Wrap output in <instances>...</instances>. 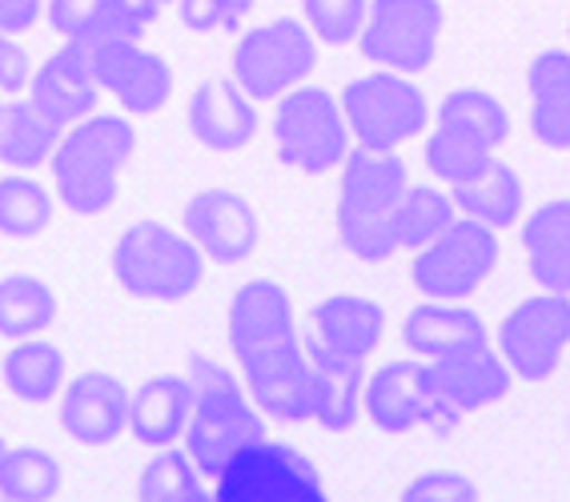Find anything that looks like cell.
Here are the masks:
<instances>
[{"instance_id": "obj_25", "label": "cell", "mask_w": 570, "mask_h": 502, "mask_svg": "<svg viewBox=\"0 0 570 502\" xmlns=\"http://www.w3.org/2000/svg\"><path fill=\"white\" fill-rule=\"evenodd\" d=\"M530 134L550 149H570V57L547 49L530 65Z\"/></svg>"}, {"instance_id": "obj_16", "label": "cell", "mask_w": 570, "mask_h": 502, "mask_svg": "<svg viewBox=\"0 0 570 502\" xmlns=\"http://www.w3.org/2000/svg\"><path fill=\"white\" fill-rule=\"evenodd\" d=\"M61 426L81 446H109L129 426V390L105 370H85L65 386Z\"/></svg>"}, {"instance_id": "obj_8", "label": "cell", "mask_w": 570, "mask_h": 502, "mask_svg": "<svg viewBox=\"0 0 570 502\" xmlns=\"http://www.w3.org/2000/svg\"><path fill=\"white\" fill-rule=\"evenodd\" d=\"M317 65L314 32L302 21H269L234 45V81L254 101H277L306 81Z\"/></svg>"}, {"instance_id": "obj_12", "label": "cell", "mask_w": 570, "mask_h": 502, "mask_svg": "<svg viewBox=\"0 0 570 502\" xmlns=\"http://www.w3.org/2000/svg\"><path fill=\"white\" fill-rule=\"evenodd\" d=\"M362 411L382 434H410L417 426H439L454 431L462 422L459 411H450L446 398L434 386V370L422 362H386L374 378L366 382Z\"/></svg>"}, {"instance_id": "obj_1", "label": "cell", "mask_w": 570, "mask_h": 502, "mask_svg": "<svg viewBox=\"0 0 570 502\" xmlns=\"http://www.w3.org/2000/svg\"><path fill=\"white\" fill-rule=\"evenodd\" d=\"M229 350L245 374L249 398L277 422L314 419V366L297 338L294 302L277 282H245L229 297Z\"/></svg>"}, {"instance_id": "obj_30", "label": "cell", "mask_w": 570, "mask_h": 502, "mask_svg": "<svg viewBox=\"0 0 570 502\" xmlns=\"http://www.w3.org/2000/svg\"><path fill=\"white\" fill-rule=\"evenodd\" d=\"M57 322V297L41 277L12 274L0 282V338H37Z\"/></svg>"}, {"instance_id": "obj_18", "label": "cell", "mask_w": 570, "mask_h": 502, "mask_svg": "<svg viewBox=\"0 0 570 502\" xmlns=\"http://www.w3.org/2000/svg\"><path fill=\"white\" fill-rule=\"evenodd\" d=\"M189 134L205 149H217V154L245 149L257 134L254 97L229 77H209L189 97Z\"/></svg>"}, {"instance_id": "obj_36", "label": "cell", "mask_w": 570, "mask_h": 502, "mask_svg": "<svg viewBox=\"0 0 570 502\" xmlns=\"http://www.w3.org/2000/svg\"><path fill=\"white\" fill-rule=\"evenodd\" d=\"M490 161H494L490 149H482V145L470 141V137L454 134L446 125H439L426 141V169L446 185H462L466 177H474L482 165H490Z\"/></svg>"}, {"instance_id": "obj_39", "label": "cell", "mask_w": 570, "mask_h": 502, "mask_svg": "<svg viewBox=\"0 0 570 502\" xmlns=\"http://www.w3.org/2000/svg\"><path fill=\"white\" fill-rule=\"evenodd\" d=\"M406 499H474V482L470 479H462V474H454V471H430V474H422L417 482H410L406 491Z\"/></svg>"}, {"instance_id": "obj_33", "label": "cell", "mask_w": 570, "mask_h": 502, "mask_svg": "<svg viewBox=\"0 0 570 502\" xmlns=\"http://www.w3.org/2000/svg\"><path fill=\"white\" fill-rule=\"evenodd\" d=\"M61 491V462L41 446H9L0 462V494L9 502H45Z\"/></svg>"}, {"instance_id": "obj_4", "label": "cell", "mask_w": 570, "mask_h": 502, "mask_svg": "<svg viewBox=\"0 0 570 502\" xmlns=\"http://www.w3.org/2000/svg\"><path fill=\"white\" fill-rule=\"evenodd\" d=\"M137 149L132 125L117 114L69 125L52 154V181L61 201L81 217H97L121 194V169Z\"/></svg>"}, {"instance_id": "obj_3", "label": "cell", "mask_w": 570, "mask_h": 502, "mask_svg": "<svg viewBox=\"0 0 570 502\" xmlns=\"http://www.w3.org/2000/svg\"><path fill=\"white\" fill-rule=\"evenodd\" d=\"M189 382H194V414L185 426V451L194 454L205 479L217 482L245 446L265 439V422L257 419L254 402L245 398L242 378L217 358L194 354Z\"/></svg>"}, {"instance_id": "obj_23", "label": "cell", "mask_w": 570, "mask_h": 502, "mask_svg": "<svg viewBox=\"0 0 570 502\" xmlns=\"http://www.w3.org/2000/svg\"><path fill=\"white\" fill-rule=\"evenodd\" d=\"M309 318H314L309 338L357 362H366L377 350V342H382V334H386V314H382V306L362 294L322 297Z\"/></svg>"}, {"instance_id": "obj_17", "label": "cell", "mask_w": 570, "mask_h": 502, "mask_svg": "<svg viewBox=\"0 0 570 502\" xmlns=\"http://www.w3.org/2000/svg\"><path fill=\"white\" fill-rule=\"evenodd\" d=\"M165 0H49L45 17L65 41H141Z\"/></svg>"}, {"instance_id": "obj_43", "label": "cell", "mask_w": 570, "mask_h": 502, "mask_svg": "<svg viewBox=\"0 0 570 502\" xmlns=\"http://www.w3.org/2000/svg\"><path fill=\"white\" fill-rule=\"evenodd\" d=\"M0 117H4V92H0Z\"/></svg>"}, {"instance_id": "obj_15", "label": "cell", "mask_w": 570, "mask_h": 502, "mask_svg": "<svg viewBox=\"0 0 570 502\" xmlns=\"http://www.w3.org/2000/svg\"><path fill=\"white\" fill-rule=\"evenodd\" d=\"M185 237L202 249L205 257H214L222 266H237L257 249V226L254 206L234 189H202L185 201Z\"/></svg>"}, {"instance_id": "obj_28", "label": "cell", "mask_w": 570, "mask_h": 502, "mask_svg": "<svg viewBox=\"0 0 570 502\" xmlns=\"http://www.w3.org/2000/svg\"><path fill=\"white\" fill-rule=\"evenodd\" d=\"M454 206H459V214L474 217L482 226L507 229L522 217V181L510 165L490 161L474 177L454 185Z\"/></svg>"}, {"instance_id": "obj_31", "label": "cell", "mask_w": 570, "mask_h": 502, "mask_svg": "<svg viewBox=\"0 0 570 502\" xmlns=\"http://www.w3.org/2000/svg\"><path fill=\"white\" fill-rule=\"evenodd\" d=\"M439 125L470 137V141H479L490 154L510 137V117H507V109H502V101H494V97L482 89L450 92L446 101L439 105Z\"/></svg>"}, {"instance_id": "obj_41", "label": "cell", "mask_w": 570, "mask_h": 502, "mask_svg": "<svg viewBox=\"0 0 570 502\" xmlns=\"http://www.w3.org/2000/svg\"><path fill=\"white\" fill-rule=\"evenodd\" d=\"M45 0H0V32H24L41 21Z\"/></svg>"}, {"instance_id": "obj_29", "label": "cell", "mask_w": 570, "mask_h": 502, "mask_svg": "<svg viewBox=\"0 0 570 502\" xmlns=\"http://www.w3.org/2000/svg\"><path fill=\"white\" fill-rule=\"evenodd\" d=\"M0 374H4V386H9L12 398L45 406L65 386V354L57 346H49V342L24 338L4 354Z\"/></svg>"}, {"instance_id": "obj_26", "label": "cell", "mask_w": 570, "mask_h": 502, "mask_svg": "<svg viewBox=\"0 0 570 502\" xmlns=\"http://www.w3.org/2000/svg\"><path fill=\"white\" fill-rule=\"evenodd\" d=\"M527 269L542 289L570 294V201H547L522 226Z\"/></svg>"}, {"instance_id": "obj_22", "label": "cell", "mask_w": 570, "mask_h": 502, "mask_svg": "<svg viewBox=\"0 0 570 502\" xmlns=\"http://www.w3.org/2000/svg\"><path fill=\"white\" fill-rule=\"evenodd\" d=\"M29 97L41 105L45 114L57 125H77L97 109V97H101V85L92 81L89 65L81 61L77 45L65 41V49H57L41 69H32Z\"/></svg>"}, {"instance_id": "obj_5", "label": "cell", "mask_w": 570, "mask_h": 502, "mask_svg": "<svg viewBox=\"0 0 570 502\" xmlns=\"http://www.w3.org/2000/svg\"><path fill=\"white\" fill-rule=\"evenodd\" d=\"M112 277L141 302H181L205 277V254L161 222H132L112 246Z\"/></svg>"}, {"instance_id": "obj_11", "label": "cell", "mask_w": 570, "mask_h": 502, "mask_svg": "<svg viewBox=\"0 0 570 502\" xmlns=\"http://www.w3.org/2000/svg\"><path fill=\"white\" fill-rule=\"evenodd\" d=\"M442 21L446 12L439 0H374L357 45L382 69L426 72L439 57Z\"/></svg>"}, {"instance_id": "obj_24", "label": "cell", "mask_w": 570, "mask_h": 502, "mask_svg": "<svg viewBox=\"0 0 570 502\" xmlns=\"http://www.w3.org/2000/svg\"><path fill=\"white\" fill-rule=\"evenodd\" d=\"M402 342H406V350H414L417 358L439 362L459 354V350L490 346V334L487 322L474 309L446 306L439 297H430L426 306L410 309V318L402 322Z\"/></svg>"}, {"instance_id": "obj_42", "label": "cell", "mask_w": 570, "mask_h": 502, "mask_svg": "<svg viewBox=\"0 0 570 502\" xmlns=\"http://www.w3.org/2000/svg\"><path fill=\"white\" fill-rule=\"evenodd\" d=\"M4 454H9V446H4V439H0V462H4Z\"/></svg>"}, {"instance_id": "obj_6", "label": "cell", "mask_w": 570, "mask_h": 502, "mask_svg": "<svg viewBox=\"0 0 570 502\" xmlns=\"http://www.w3.org/2000/svg\"><path fill=\"white\" fill-rule=\"evenodd\" d=\"M274 149L277 161L297 174L322 177L342 169L350 157V125L334 92L317 85H297L285 92L274 117Z\"/></svg>"}, {"instance_id": "obj_7", "label": "cell", "mask_w": 570, "mask_h": 502, "mask_svg": "<svg viewBox=\"0 0 570 502\" xmlns=\"http://www.w3.org/2000/svg\"><path fill=\"white\" fill-rule=\"evenodd\" d=\"M342 114H346L350 137L362 149L397 154V145L426 129L430 105L422 89H414L402 72L386 69L350 81L342 92Z\"/></svg>"}, {"instance_id": "obj_37", "label": "cell", "mask_w": 570, "mask_h": 502, "mask_svg": "<svg viewBox=\"0 0 570 502\" xmlns=\"http://www.w3.org/2000/svg\"><path fill=\"white\" fill-rule=\"evenodd\" d=\"M302 17L309 32L326 45H350L362 37L370 17V0H302Z\"/></svg>"}, {"instance_id": "obj_21", "label": "cell", "mask_w": 570, "mask_h": 502, "mask_svg": "<svg viewBox=\"0 0 570 502\" xmlns=\"http://www.w3.org/2000/svg\"><path fill=\"white\" fill-rule=\"evenodd\" d=\"M309 366H314V422L330 434H346L362 414V394H366V362L346 358L322 342L306 338Z\"/></svg>"}, {"instance_id": "obj_20", "label": "cell", "mask_w": 570, "mask_h": 502, "mask_svg": "<svg viewBox=\"0 0 570 502\" xmlns=\"http://www.w3.org/2000/svg\"><path fill=\"white\" fill-rule=\"evenodd\" d=\"M194 414L189 374H157L129 394V431L141 446H174Z\"/></svg>"}, {"instance_id": "obj_19", "label": "cell", "mask_w": 570, "mask_h": 502, "mask_svg": "<svg viewBox=\"0 0 570 502\" xmlns=\"http://www.w3.org/2000/svg\"><path fill=\"white\" fill-rule=\"evenodd\" d=\"M430 370H434V386L446 398V406L459 414L482 411L490 402L507 398L510 382H514V370L507 366L499 350L490 346L459 350L450 358L430 362Z\"/></svg>"}, {"instance_id": "obj_34", "label": "cell", "mask_w": 570, "mask_h": 502, "mask_svg": "<svg viewBox=\"0 0 570 502\" xmlns=\"http://www.w3.org/2000/svg\"><path fill=\"white\" fill-rule=\"evenodd\" d=\"M205 474L194 462L189 451H174V446H161L157 459H149V466L141 471L137 482V494L145 502H202L205 494Z\"/></svg>"}, {"instance_id": "obj_40", "label": "cell", "mask_w": 570, "mask_h": 502, "mask_svg": "<svg viewBox=\"0 0 570 502\" xmlns=\"http://www.w3.org/2000/svg\"><path fill=\"white\" fill-rule=\"evenodd\" d=\"M32 81V65L24 49L12 41V32H0V92H24Z\"/></svg>"}, {"instance_id": "obj_32", "label": "cell", "mask_w": 570, "mask_h": 502, "mask_svg": "<svg viewBox=\"0 0 570 502\" xmlns=\"http://www.w3.org/2000/svg\"><path fill=\"white\" fill-rule=\"evenodd\" d=\"M454 222H459L454 194H442L434 185H406V194L397 197V237L406 249H422Z\"/></svg>"}, {"instance_id": "obj_13", "label": "cell", "mask_w": 570, "mask_h": 502, "mask_svg": "<svg viewBox=\"0 0 570 502\" xmlns=\"http://www.w3.org/2000/svg\"><path fill=\"white\" fill-rule=\"evenodd\" d=\"M570 346V294L527 297L502 318L499 329V354L514 370V378L542 382L554 374L562 350Z\"/></svg>"}, {"instance_id": "obj_35", "label": "cell", "mask_w": 570, "mask_h": 502, "mask_svg": "<svg viewBox=\"0 0 570 502\" xmlns=\"http://www.w3.org/2000/svg\"><path fill=\"white\" fill-rule=\"evenodd\" d=\"M52 222V197L45 185L12 174L0 177V234L4 237H37Z\"/></svg>"}, {"instance_id": "obj_10", "label": "cell", "mask_w": 570, "mask_h": 502, "mask_svg": "<svg viewBox=\"0 0 570 502\" xmlns=\"http://www.w3.org/2000/svg\"><path fill=\"white\" fill-rule=\"evenodd\" d=\"M494 262H499L494 229L474 217H459L454 226L417 249L414 286L439 302H462L494 274Z\"/></svg>"}, {"instance_id": "obj_9", "label": "cell", "mask_w": 570, "mask_h": 502, "mask_svg": "<svg viewBox=\"0 0 570 502\" xmlns=\"http://www.w3.org/2000/svg\"><path fill=\"white\" fill-rule=\"evenodd\" d=\"M222 502H322L326 486L317 466L285 442H254L245 446L217 479Z\"/></svg>"}, {"instance_id": "obj_38", "label": "cell", "mask_w": 570, "mask_h": 502, "mask_svg": "<svg viewBox=\"0 0 570 502\" xmlns=\"http://www.w3.org/2000/svg\"><path fill=\"white\" fill-rule=\"evenodd\" d=\"M254 12V0H177V17L189 32H234Z\"/></svg>"}, {"instance_id": "obj_14", "label": "cell", "mask_w": 570, "mask_h": 502, "mask_svg": "<svg viewBox=\"0 0 570 502\" xmlns=\"http://www.w3.org/2000/svg\"><path fill=\"white\" fill-rule=\"evenodd\" d=\"M81 61L89 65L92 81L121 101L125 114L149 117L157 114L174 92V69L145 52L137 41H72Z\"/></svg>"}, {"instance_id": "obj_2", "label": "cell", "mask_w": 570, "mask_h": 502, "mask_svg": "<svg viewBox=\"0 0 570 502\" xmlns=\"http://www.w3.org/2000/svg\"><path fill=\"white\" fill-rule=\"evenodd\" d=\"M406 165L394 154L377 149H350L342 161L334 226L337 242L357 262H390L402 249L397 237V197L406 194Z\"/></svg>"}, {"instance_id": "obj_27", "label": "cell", "mask_w": 570, "mask_h": 502, "mask_svg": "<svg viewBox=\"0 0 570 502\" xmlns=\"http://www.w3.org/2000/svg\"><path fill=\"white\" fill-rule=\"evenodd\" d=\"M65 137V125H57L41 105L24 97V101L4 105V117H0V161L9 169H41L57 145Z\"/></svg>"}]
</instances>
